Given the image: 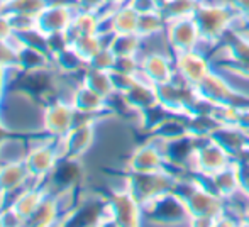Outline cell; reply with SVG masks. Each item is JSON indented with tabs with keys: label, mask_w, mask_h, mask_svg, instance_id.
<instances>
[{
	"label": "cell",
	"mask_w": 249,
	"mask_h": 227,
	"mask_svg": "<svg viewBox=\"0 0 249 227\" xmlns=\"http://www.w3.org/2000/svg\"><path fill=\"white\" fill-rule=\"evenodd\" d=\"M63 158L59 141L48 134H39L31 138V149L26 156V165L31 178L36 183H44L50 173L54 170L58 161Z\"/></svg>",
	"instance_id": "7a4b0ae2"
},
{
	"label": "cell",
	"mask_w": 249,
	"mask_h": 227,
	"mask_svg": "<svg viewBox=\"0 0 249 227\" xmlns=\"http://www.w3.org/2000/svg\"><path fill=\"white\" fill-rule=\"evenodd\" d=\"M50 0H3L0 3V14L12 16V14H24V16L37 17L48 7Z\"/></svg>",
	"instance_id": "5bb4252c"
},
{
	"label": "cell",
	"mask_w": 249,
	"mask_h": 227,
	"mask_svg": "<svg viewBox=\"0 0 249 227\" xmlns=\"http://www.w3.org/2000/svg\"><path fill=\"white\" fill-rule=\"evenodd\" d=\"M31 149V138L12 132H0V165L24 163Z\"/></svg>",
	"instance_id": "52a82bcc"
},
{
	"label": "cell",
	"mask_w": 249,
	"mask_h": 227,
	"mask_svg": "<svg viewBox=\"0 0 249 227\" xmlns=\"http://www.w3.org/2000/svg\"><path fill=\"white\" fill-rule=\"evenodd\" d=\"M82 83L90 87L92 90H95V92H99L100 95L107 97V99L115 93L110 71H102V70H93L85 66V70L82 73Z\"/></svg>",
	"instance_id": "4fadbf2b"
},
{
	"label": "cell",
	"mask_w": 249,
	"mask_h": 227,
	"mask_svg": "<svg viewBox=\"0 0 249 227\" xmlns=\"http://www.w3.org/2000/svg\"><path fill=\"white\" fill-rule=\"evenodd\" d=\"M44 105L34 93L19 87L5 88L0 99V132L22 136L44 134Z\"/></svg>",
	"instance_id": "6da1fadb"
},
{
	"label": "cell",
	"mask_w": 249,
	"mask_h": 227,
	"mask_svg": "<svg viewBox=\"0 0 249 227\" xmlns=\"http://www.w3.org/2000/svg\"><path fill=\"white\" fill-rule=\"evenodd\" d=\"M70 104L78 112L80 117H100L107 110L108 99L100 95L95 90H92L90 87L80 83L73 92Z\"/></svg>",
	"instance_id": "5b68a950"
},
{
	"label": "cell",
	"mask_w": 249,
	"mask_h": 227,
	"mask_svg": "<svg viewBox=\"0 0 249 227\" xmlns=\"http://www.w3.org/2000/svg\"><path fill=\"white\" fill-rule=\"evenodd\" d=\"M75 3L80 7V9H87V10H99L104 7V0H75Z\"/></svg>",
	"instance_id": "44dd1931"
},
{
	"label": "cell",
	"mask_w": 249,
	"mask_h": 227,
	"mask_svg": "<svg viewBox=\"0 0 249 227\" xmlns=\"http://www.w3.org/2000/svg\"><path fill=\"white\" fill-rule=\"evenodd\" d=\"M0 227H2V214H0Z\"/></svg>",
	"instance_id": "7402d4cb"
},
{
	"label": "cell",
	"mask_w": 249,
	"mask_h": 227,
	"mask_svg": "<svg viewBox=\"0 0 249 227\" xmlns=\"http://www.w3.org/2000/svg\"><path fill=\"white\" fill-rule=\"evenodd\" d=\"M51 58H53V68L58 73H65V75L82 73L87 66V63L78 56V53L70 44L61 48V50L54 51L51 54Z\"/></svg>",
	"instance_id": "7c38bea8"
},
{
	"label": "cell",
	"mask_w": 249,
	"mask_h": 227,
	"mask_svg": "<svg viewBox=\"0 0 249 227\" xmlns=\"http://www.w3.org/2000/svg\"><path fill=\"white\" fill-rule=\"evenodd\" d=\"M10 24H12L14 31L17 34H22L26 31H31L34 27H37V17L34 16H24V14H12L9 16Z\"/></svg>",
	"instance_id": "e0dca14e"
},
{
	"label": "cell",
	"mask_w": 249,
	"mask_h": 227,
	"mask_svg": "<svg viewBox=\"0 0 249 227\" xmlns=\"http://www.w3.org/2000/svg\"><path fill=\"white\" fill-rule=\"evenodd\" d=\"M17 65L22 71H34V70L53 68L51 53L31 46H22L17 51Z\"/></svg>",
	"instance_id": "8fae6325"
},
{
	"label": "cell",
	"mask_w": 249,
	"mask_h": 227,
	"mask_svg": "<svg viewBox=\"0 0 249 227\" xmlns=\"http://www.w3.org/2000/svg\"><path fill=\"white\" fill-rule=\"evenodd\" d=\"M46 193H48L46 185L33 181V183H29L26 188H22V190L10 200L9 205H12V207L26 219V224H27V219H29L31 215L34 214V210L39 207V204L43 202Z\"/></svg>",
	"instance_id": "ba28073f"
},
{
	"label": "cell",
	"mask_w": 249,
	"mask_h": 227,
	"mask_svg": "<svg viewBox=\"0 0 249 227\" xmlns=\"http://www.w3.org/2000/svg\"><path fill=\"white\" fill-rule=\"evenodd\" d=\"M100 26H102V19L99 16V12L95 10H87V9H80L75 12V17L71 20V26L66 31L70 41L76 36H87V34H100Z\"/></svg>",
	"instance_id": "30bf717a"
},
{
	"label": "cell",
	"mask_w": 249,
	"mask_h": 227,
	"mask_svg": "<svg viewBox=\"0 0 249 227\" xmlns=\"http://www.w3.org/2000/svg\"><path fill=\"white\" fill-rule=\"evenodd\" d=\"M80 115L66 100H53L44 105V134L51 138H63L78 122Z\"/></svg>",
	"instance_id": "277c9868"
},
{
	"label": "cell",
	"mask_w": 249,
	"mask_h": 227,
	"mask_svg": "<svg viewBox=\"0 0 249 227\" xmlns=\"http://www.w3.org/2000/svg\"><path fill=\"white\" fill-rule=\"evenodd\" d=\"M17 65V48L9 41H0V68Z\"/></svg>",
	"instance_id": "ac0fdd59"
},
{
	"label": "cell",
	"mask_w": 249,
	"mask_h": 227,
	"mask_svg": "<svg viewBox=\"0 0 249 227\" xmlns=\"http://www.w3.org/2000/svg\"><path fill=\"white\" fill-rule=\"evenodd\" d=\"M2 2H3V0H0V3H2Z\"/></svg>",
	"instance_id": "603a6c76"
},
{
	"label": "cell",
	"mask_w": 249,
	"mask_h": 227,
	"mask_svg": "<svg viewBox=\"0 0 249 227\" xmlns=\"http://www.w3.org/2000/svg\"><path fill=\"white\" fill-rule=\"evenodd\" d=\"M61 217L63 215H61V210H59L56 195L48 190V193L44 195L39 207L34 210V214L31 215L29 219H27V226H39V227L59 226L61 224Z\"/></svg>",
	"instance_id": "9c48e42d"
},
{
	"label": "cell",
	"mask_w": 249,
	"mask_h": 227,
	"mask_svg": "<svg viewBox=\"0 0 249 227\" xmlns=\"http://www.w3.org/2000/svg\"><path fill=\"white\" fill-rule=\"evenodd\" d=\"M99 138V117H80L78 122L59 138L63 158L83 159L93 151Z\"/></svg>",
	"instance_id": "3957f363"
},
{
	"label": "cell",
	"mask_w": 249,
	"mask_h": 227,
	"mask_svg": "<svg viewBox=\"0 0 249 227\" xmlns=\"http://www.w3.org/2000/svg\"><path fill=\"white\" fill-rule=\"evenodd\" d=\"M14 34H16V31H14L12 24H10L9 16L0 14V41H9Z\"/></svg>",
	"instance_id": "ffe728a7"
},
{
	"label": "cell",
	"mask_w": 249,
	"mask_h": 227,
	"mask_svg": "<svg viewBox=\"0 0 249 227\" xmlns=\"http://www.w3.org/2000/svg\"><path fill=\"white\" fill-rule=\"evenodd\" d=\"M70 46L78 53V56L85 63L95 56L97 53L105 46L104 37L100 34H87V36H76L70 41Z\"/></svg>",
	"instance_id": "9a60e30c"
},
{
	"label": "cell",
	"mask_w": 249,
	"mask_h": 227,
	"mask_svg": "<svg viewBox=\"0 0 249 227\" xmlns=\"http://www.w3.org/2000/svg\"><path fill=\"white\" fill-rule=\"evenodd\" d=\"M0 214H2V227L27 226L26 224V219H24L22 215H20L19 212H17L16 209L12 207V205H7V207H3L2 210H0Z\"/></svg>",
	"instance_id": "d6986e66"
},
{
	"label": "cell",
	"mask_w": 249,
	"mask_h": 227,
	"mask_svg": "<svg viewBox=\"0 0 249 227\" xmlns=\"http://www.w3.org/2000/svg\"><path fill=\"white\" fill-rule=\"evenodd\" d=\"M115 59H117V56L112 53L110 48L104 46L95 56L87 63V66H89V68H93V70H102V71H112V70H114V65H115Z\"/></svg>",
	"instance_id": "2e32d148"
},
{
	"label": "cell",
	"mask_w": 249,
	"mask_h": 227,
	"mask_svg": "<svg viewBox=\"0 0 249 227\" xmlns=\"http://www.w3.org/2000/svg\"><path fill=\"white\" fill-rule=\"evenodd\" d=\"M29 183H33V178H31L24 163L0 165V193H3L9 198V204Z\"/></svg>",
	"instance_id": "8992f818"
}]
</instances>
